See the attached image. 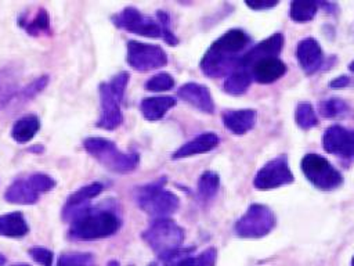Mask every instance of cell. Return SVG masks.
Segmentation results:
<instances>
[{
    "instance_id": "1",
    "label": "cell",
    "mask_w": 354,
    "mask_h": 266,
    "mask_svg": "<svg viewBox=\"0 0 354 266\" xmlns=\"http://www.w3.org/2000/svg\"><path fill=\"white\" fill-rule=\"evenodd\" d=\"M120 226L122 219L111 202L100 206L88 205L71 220L68 234L73 240H100L116 234Z\"/></svg>"
},
{
    "instance_id": "2",
    "label": "cell",
    "mask_w": 354,
    "mask_h": 266,
    "mask_svg": "<svg viewBox=\"0 0 354 266\" xmlns=\"http://www.w3.org/2000/svg\"><path fill=\"white\" fill-rule=\"evenodd\" d=\"M112 22L115 26L140 36L156 39L162 37L170 46H176L178 43V39L169 28V15L160 10L156 12V18H152L142 14L136 7H126L118 14L112 15Z\"/></svg>"
},
{
    "instance_id": "3",
    "label": "cell",
    "mask_w": 354,
    "mask_h": 266,
    "mask_svg": "<svg viewBox=\"0 0 354 266\" xmlns=\"http://www.w3.org/2000/svg\"><path fill=\"white\" fill-rule=\"evenodd\" d=\"M130 75L127 72H119L111 80L102 82L98 86L101 98V116L97 121V126L105 130H115L123 122L120 104L124 96L126 86Z\"/></svg>"
},
{
    "instance_id": "4",
    "label": "cell",
    "mask_w": 354,
    "mask_h": 266,
    "mask_svg": "<svg viewBox=\"0 0 354 266\" xmlns=\"http://www.w3.org/2000/svg\"><path fill=\"white\" fill-rule=\"evenodd\" d=\"M83 147L102 166L116 173L133 172L140 162L137 152H122L113 141L104 137H87L83 141Z\"/></svg>"
},
{
    "instance_id": "5",
    "label": "cell",
    "mask_w": 354,
    "mask_h": 266,
    "mask_svg": "<svg viewBox=\"0 0 354 266\" xmlns=\"http://www.w3.org/2000/svg\"><path fill=\"white\" fill-rule=\"evenodd\" d=\"M142 240L158 256L170 255L184 248V230L169 218H158L142 231Z\"/></svg>"
},
{
    "instance_id": "6",
    "label": "cell",
    "mask_w": 354,
    "mask_h": 266,
    "mask_svg": "<svg viewBox=\"0 0 354 266\" xmlns=\"http://www.w3.org/2000/svg\"><path fill=\"white\" fill-rule=\"evenodd\" d=\"M166 179L162 177L153 183L145 184L136 191L138 206L153 218H167L178 209L180 200L171 191L163 188Z\"/></svg>"
},
{
    "instance_id": "7",
    "label": "cell",
    "mask_w": 354,
    "mask_h": 266,
    "mask_svg": "<svg viewBox=\"0 0 354 266\" xmlns=\"http://www.w3.org/2000/svg\"><path fill=\"white\" fill-rule=\"evenodd\" d=\"M55 187V180L46 173H32L26 177L14 180L4 193V200L18 205L36 204L43 193H48Z\"/></svg>"
},
{
    "instance_id": "8",
    "label": "cell",
    "mask_w": 354,
    "mask_h": 266,
    "mask_svg": "<svg viewBox=\"0 0 354 266\" xmlns=\"http://www.w3.org/2000/svg\"><path fill=\"white\" fill-rule=\"evenodd\" d=\"M300 168L306 179L318 190L330 191L342 186V173L324 157L318 154H306L301 158Z\"/></svg>"
},
{
    "instance_id": "9",
    "label": "cell",
    "mask_w": 354,
    "mask_h": 266,
    "mask_svg": "<svg viewBox=\"0 0 354 266\" xmlns=\"http://www.w3.org/2000/svg\"><path fill=\"white\" fill-rule=\"evenodd\" d=\"M275 226L274 212L263 204H252L236 220L234 231L242 238H260L267 236Z\"/></svg>"
},
{
    "instance_id": "10",
    "label": "cell",
    "mask_w": 354,
    "mask_h": 266,
    "mask_svg": "<svg viewBox=\"0 0 354 266\" xmlns=\"http://www.w3.org/2000/svg\"><path fill=\"white\" fill-rule=\"evenodd\" d=\"M126 60L133 69L147 72L165 66L167 64V54L159 46L129 40Z\"/></svg>"
},
{
    "instance_id": "11",
    "label": "cell",
    "mask_w": 354,
    "mask_h": 266,
    "mask_svg": "<svg viewBox=\"0 0 354 266\" xmlns=\"http://www.w3.org/2000/svg\"><path fill=\"white\" fill-rule=\"evenodd\" d=\"M295 180L293 173L290 172L288 157L279 155L271 161H268L253 179V184L257 190L267 191L272 188H278L281 186L289 184Z\"/></svg>"
},
{
    "instance_id": "12",
    "label": "cell",
    "mask_w": 354,
    "mask_h": 266,
    "mask_svg": "<svg viewBox=\"0 0 354 266\" xmlns=\"http://www.w3.org/2000/svg\"><path fill=\"white\" fill-rule=\"evenodd\" d=\"M324 150L343 159L354 158V130L340 125H332L322 134Z\"/></svg>"
},
{
    "instance_id": "13",
    "label": "cell",
    "mask_w": 354,
    "mask_h": 266,
    "mask_svg": "<svg viewBox=\"0 0 354 266\" xmlns=\"http://www.w3.org/2000/svg\"><path fill=\"white\" fill-rule=\"evenodd\" d=\"M241 60L242 57L227 55L209 47L201 60V71L209 78H227L242 66Z\"/></svg>"
},
{
    "instance_id": "14",
    "label": "cell",
    "mask_w": 354,
    "mask_h": 266,
    "mask_svg": "<svg viewBox=\"0 0 354 266\" xmlns=\"http://www.w3.org/2000/svg\"><path fill=\"white\" fill-rule=\"evenodd\" d=\"M102 188H104V186L101 183L93 181L90 184L80 187L75 193H72L68 197V200L64 205V209H62L64 220L71 222L79 212L86 209L90 205V201L101 194Z\"/></svg>"
},
{
    "instance_id": "15",
    "label": "cell",
    "mask_w": 354,
    "mask_h": 266,
    "mask_svg": "<svg viewBox=\"0 0 354 266\" xmlns=\"http://www.w3.org/2000/svg\"><path fill=\"white\" fill-rule=\"evenodd\" d=\"M283 47V35L281 32L274 33L272 36L264 39L263 42L257 43L254 47H252L248 53L242 55L241 64L243 68L249 69L254 62L263 58H272L278 57Z\"/></svg>"
},
{
    "instance_id": "16",
    "label": "cell",
    "mask_w": 354,
    "mask_h": 266,
    "mask_svg": "<svg viewBox=\"0 0 354 266\" xmlns=\"http://www.w3.org/2000/svg\"><path fill=\"white\" fill-rule=\"evenodd\" d=\"M296 57L301 69L311 75L317 72L324 64V54L319 43L313 37L301 39L296 47Z\"/></svg>"
},
{
    "instance_id": "17",
    "label": "cell",
    "mask_w": 354,
    "mask_h": 266,
    "mask_svg": "<svg viewBox=\"0 0 354 266\" xmlns=\"http://www.w3.org/2000/svg\"><path fill=\"white\" fill-rule=\"evenodd\" d=\"M177 96L185 103H188L189 105L199 109L201 112H205V114L214 112V103H213L212 94L209 89L203 85L188 82L177 90Z\"/></svg>"
},
{
    "instance_id": "18",
    "label": "cell",
    "mask_w": 354,
    "mask_h": 266,
    "mask_svg": "<svg viewBox=\"0 0 354 266\" xmlns=\"http://www.w3.org/2000/svg\"><path fill=\"white\" fill-rule=\"evenodd\" d=\"M250 37L242 29H230L223 33L217 40L210 46L212 48L232 57H242V51L249 46Z\"/></svg>"
},
{
    "instance_id": "19",
    "label": "cell",
    "mask_w": 354,
    "mask_h": 266,
    "mask_svg": "<svg viewBox=\"0 0 354 266\" xmlns=\"http://www.w3.org/2000/svg\"><path fill=\"white\" fill-rule=\"evenodd\" d=\"M248 71L252 79H254L259 83L267 85L282 78L286 72V65L278 57H272V58L259 60Z\"/></svg>"
},
{
    "instance_id": "20",
    "label": "cell",
    "mask_w": 354,
    "mask_h": 266,
    "mask_svg": "<svg viewBox=\"0 0 354 266\" xmlns=\"http://www.w3.org/2000/svg\"><path fill=\"white\" fill-rule=\"evenodd\" d=\"M217 144H218V136L216 133H213V132L201 133L196 137H194L192 140L183 144L178 150H176L173 152L171 158L181 159V158H188V157L198 155V154H205V152H209L210 150H213L214 147H217Z\"/></svg>"
},
{
    "instance_id": "21",
    "label": "cell",
    "mask_w": 354,
    "mask_h": 266,
    "mask_svg": "<svg viewBox=\"0 0 354 266\" xmlns=\"http://www.w3.org/2000/svg\"><path fill=\"white\" fill-rule=\"evenodd\" d=\"M256 109H230L223 114L224 126L234 134H243L256 125Z\"/></svg>"
},
{
    "instance_id": "22",
    "label": "cell",
    "mask_w": 354,
    "mask_h": 266,
    "mask_svg": "<svg viewBox=\"0 0 354 266\" xmlns=\"http://www.w3.org/2000/svg\"><path fill=\"white\" fill-rule=\"evenodd\" d=\"M176 98L170 96L147 97L141 101L140 111L147 121H159L171 107L176 105Z\"/></svg>"
},
{
    "instance_id": "23",
    "label": "cell",
    "mask_w": 354,
    "mask_h": 266,
    "mask_svg": "<svg viewBox=\"0 0 354 266\" xmlns=\"http://www.w3.org/2000/svg\"><path fill=\"white\" fill-rule=\"evenodd\" d=\"M19 93V75L15 68L0 69V109L8 105Z\"/></svg>"
},
{
    "instance_id": "24",
    "label": "cell",
    "mask_w": 354,
    "mask_h": 266,
    "mask_svg": "<svg viewBox=\"0 0 354 266\" xmlns=\"http://www.w3.org/2000/svg\"><path fill=\"white\" fill-rule=\"evenodd\" d=\"M18 24L32 36L44 35L50 32V18L44 8H37L35 12L21 14Z\"/></svg>"
},
{
    "instance_id": "25",
    "label": "cell",
    "mask_w": 354,
    "mask_h": 266,
    "mask_svg": "<svg viewBox=\"0 0 354 266\" xmlns=\"http://www.w3.org/2000/svg\"><path fill=\"white\" fill-rule=\"evenodd\" d=\"M29 233V226L22 212H10L0 215V236L8 238H21Z\"/></svg>"
},
{
    "instance_id": "26",
    "label": "cell",
    "mask_w": 354,
    "mask_h": 266,
    "mask_svg": "<svg viewBox=\"0 0 354 266\" xmlns=\"http://www.w3.org/2000/svg\"><path fill=\"white\" fill-rule=\"evenodd\" d=\"M39 130H40V119L33 114H28L15 121V123L11 127V137L17 143L24 144L30 141L37 134Z\"/></svg>"
},
{
    "instance_id": "27",
    "label": "cell",
    "mask_w": 354,
    "mask_h": 266,
    "mask_svg": "<svg viewBox=\"0 0 354 266\" xmlns=\"http://www.w3.org/2000/svg\"><path fill=\"white\" fill-rule=\"evenodd\" d=\"M252 82V76L249 73V71L243 66L235 69L232 73H230L225 80H224V91L232 96H241L243 94Z\"/></svg>"
},
{
    "instance_id": "28",
    "label": "cell",
    "mask_w": 354,
    "mask_h": 266,
    "mask_svg": "<svg viewBox=\"0 0 354 266\" xmlns=\"http://www.w3.org/2000/svg\"><path fill=\"white\" fill-rule=\"evenodd\" d=\"M318 111L324 118L328 119H340L346 115H348L350 112V107L347 105L346 101H343L342 98H328V100H322L318 104Z\"/></svg>"
},
{
    "instance_id": "29",
    "label": "cell",
    "mask_w": 354,
    "mask_h": 266,
    "mask_svg": "<svg viewBox=\"0 0 354 266\" xmlns=\"http://www.w3.org/2000/svg\"><path fill=\"white\" fill-rule=\"evenodd\" d=\"M220 177L216 172L206 170L201 175L198 180V195L202 201H207L213 198L218 190Z\"/></svg>"
},
{
    "instance_id": "30",
    "label": "cell",
    "mask_w": 354,
    "mask_h": 266,
    "mask_svg": "<svg viewBox=\"0 0 354 266\" xmlns=\"http://www.w3.org/2000/svg\"><path fill=\"white\" fill-rule=\"evenodd\" d=\"M318 10V3L313 1H292L289 6V17L296 22L311 21Z\"/></svg>"
},
{
    "instance_id": "31",
    "label": "cell",
    "mask_w": 354,
    "mask_h": 266,
    "mask_svg": "<svg viewBox=\"0 0 354 266\" xmlns=\"http://www.w3.org/2000/svg\"><path fill=\"white\" fill-rule=\"evenodd\" d=\"M295 122L303 130H308L318 125L314 107L308 101H301L297 104L295 109Z\"/></svg>"
},
{
    "instance_id": "32",
    "label": "cell",
    "mask_w": 354,
    "mask_h": 266,
    "mask_svg": "<svg viewBox=\"0 0 354 266\" xmlns=\"http://www.w3.org/2000/svg\"><path fill=\"white\" fill-rule=\"evenodd\" d=\"M57 266H97L95 258L88 252H64L57 259Z\"/></svg>"
},
{
    "instance_id": "33",
    "label": "cell",
    "mask_w": 354,
    "mask_h": 266,
    "mask_svg": "<svg viewBox=\"0 0 354 266\" xmlns=\"http://www.w3.org/2000/svg\"><path fill=\"white\" fill-rule=\"evenodd\" d=\"M216 263V249L213 247L205 249L198 256H185L180 260L178 266H214Z\"/></svg>"
},
{
    "instance_id": "34",
    "label": "cell",
    "mask_w": 354,
    "mask_h": 266,
    "mask_svg": "<svg viewBox=\"0 0 354 266\" xmlns=\"http://www.w3.org/2000/svg\"><path fill=\"white\" fill-rule=\"evenodd\" d=\"M173 86H174V79L167 72L156 73L145 82V89L149 91H165V90H170Z\"/></svg>"
},
{
    "instance_id": "35",
    "label": "cell",
    "mask_w": 354,
    "mask_h": 266,
    "mask_svg": "<svg viewBox=\"0 0 354 266\" xmlns=\"http://www.w3.org/2000/svg\"><path fill=\"white\" fill-rule=\"evenodd\" d=\"M195 248L189 247V248H183L178 252L170 254V255H163V256H158L153 262L148 263L147 266H178L180 260L184 259L185 256L191 255V252H194Z\"/></svg>"
},
{
    "instance_id": "36",
    "label": "cell",
    "mask_w": 354,
    "mask_h": 266,
    "mask_svg": "<svg viewBox=\"0 0 354 266\" xmlns=\"http://www.w3.org/2000/svg\"><path fill=\"white\" fill-rule=\"evenodd\" d=\"M47 83H48V76H40L39 79H36L35 82H32L26 87H24L18 93L15 100L19 98V101H28V100L33 98L36 94H39L47 86Z\"/></svg>"
},
{
    "instance_id": "37",
    "label": "cell",
    "mask_w": 354,
    "mask_h": 266,
    "mask_svg": "<svg viewBox=\"0 0 354 266\" xmlns=\"http://www.w3.org/2000/svg\"><path fill=\"white\" fill-rule=\"evenodd\" d=\"M28 254L35 262H37L43 266H53L54 254L50 249H47L44 247H32L28 249Z\"/></svg>"
},
{
    "instance_id": "38",
    "label": "cell",
    "mask_w": 354,
    "mask_h": 266,
    "mask_svg": "<svg viewBox=\"0 0 354 266\" xmlns=\"http://www.w3.org/2000/svg\"><path fill=\"white\" fill-rule=\"evenodd\" d=\"M330 87L333 89H343V87H348V86H354V79L346 75H342L339 78H335L333 80H330L329 83Z\"/></svg>"
},
{
    "instance_id": "39",
    "label": "cell",
    "mask_w": 354,
    "mask_h": 266,
    "mask_svg": "<svg viewBox=\"0 0 354 266\" xmlns=\"http://www.w3.org/2000/svg\"><path fill=\"white\" fill-rule=\"evenodd\" d=\"M249 8H253L256 11H261V10H268V8H272L278 4V1H257V3H253V1H246L245 3Z\"/></svg>"
},
{
    "instance_id": "40",
    "label": "cell",
    "mask_w": 354,
    "mask_h": 266,
    "mask_svg": "<svg viewBox=\"0 0 354 266\" xmlns=\"http://www.w3.org/2000/svg\"><path fill=\"white\" fill-rule=\"evenodd\" d=\"M106 266H120V265H119V262H118V260L112 259V260H109V262L106 263Z\"/></svg>"
},
{
    "instance_id": "41",
    "label": "cell",
    "mask_w": 354,
    "mask_h": 266,
    "mask_svg": "<svg viewBox=\"0 0 354 266\" xmlns=\"http://www.w3.org/2000/svg\"><path fill=\"white\" fill-rule=\"evenodd\" d=\"M6 262H7L6 256H4L3 254H0V266H4V265H6Z\"/></svg>"
},
{
    "instance_id": "42",
    "label": "cell",
    "mask_w": 354,
    "mask_h": 266,
    "mask_svg": "<svg viewBox=\"0 0 354 266\" xmlns=\"http://www.w3.org/2000/svg\"><path fill=\"white\" fill-rule=\"evenodd\" d=\"M348 69H350L351 72H354V60H353V61H351V64L348 65Z\"/></svg>"
},
{
    "instance_id": "43",
    "label": "cell",
    "mask_w": 354,
    "mask_h": 266,
    "mask_svg": "<svg viewBox=\"0 0 354 266\" xmlns=\"http://www.w3.org/2000/svg\"><path fill=\"white\" fill-rule=\"evenodd\" d=\"M11 266H30V265H28V263H14Z\"/></svg>"
},
{
    "instance_id": "44",
    "label": "cell",
    "mask_w": 354,
    "mask_h": 266,
    "mask_svg": "<svg viewBox=\"0 0 354 266\" xmlns=\"http://www.w3.org/2000/svg\"><path fill=\"white\" fill-rule=\"evenodd\" d=\"M351 266H354V256H353V259H351Z\"/></svg>"
}]
</instances>
